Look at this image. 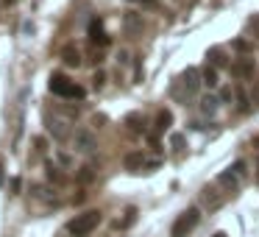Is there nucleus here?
<instances>
[{"mask_svg": "<svg viewBox=\"0 0 259 237\" xmlns=\"http://www.w3.org/2000/svg\"><path fill=\"white\" fill-rule=\"evenodd\" d=\"M92 179H95V168H92V165H84V168H81V173H78V181L90 184Z\"/></svg>", "mask_w": 259, "mask_h": 237, "instance_id": "nucleus-16", "label": "nucleus"}, {"mask_svg": "<svg viewBox=\"0 0 259 237\" xmlns=\"http://www.w3.org/2000/svg\"><path fill=\"white\" fill-rule=\"evenodd\" d=\"M201 79H203V84L212 90V87H217V70H214V67H206V70L201 73Z\"/></svg>", "mask_w": 259, "mask_h": 237, "instance_id": "nucleus-14", "label": "nucleus"}, {"mask_svg": "<svg viewBox=\"0 0 259 237\" xmlns=\"http://www.w3.org/2000/svg\"><path fill=\"white\" fill-rule=\"evenodd\" d=\"M47 87H50V92L59 95V98H84V90H81L78 84H73L67 76H61V73H53Z\"/></svg>", "mask_w": 259, "mask_h": 237, "instance_id": "nucleus-3", "label": "nucleus"}, {"mask_svg": "<svg viewBox=\"0 0 259 237\" xmlns=\"http://www.w3.org/2000/svg\"><path fill=\"white\" fill-rule=\"evenodd\" d=\"M61 62H64L67 67H78V64H81V53L73 45H67L64 50H61Z\"/></svg>", "mask_w": 259, "mask_h": 237, "instance_id": "nucleus-9", "label": "nucleus"}, {"mask_svg": "<svg viewBox=\"0 0 259 237\" xmlns=\"http://www.w3.org/2000/svg\"><path fill=\"white\" fill-rule=\"evenodd\" d=\"M201 84H203L201 73H198L195 67H190L187 73H181V79L173 84V98L187 103V98H192V95L198 92V87H201Z\"/></svg>", "mask_w": 259, "mask_h": 237, "instance_id": "nucleus-1", "label": "nucleus"}, {"mask_svg": "<svg viewBox=\"0 0 259 237\" xmlns=\"http://www.w3.org/2000/svg\"><path fill=\"white\" fill-rule=\"evenodd\" d=\"M231 173H237V176H245V162H243V159H240V162H234Z\"/></svg>", "mask_w": 259, "mask_h": 237, "instance_id": "nucleus-22", "label": "nucleus"}, {"mask_svg": "<svg viewBox=\"0 0 259 237\" xmlns=\"http://www.w3.org/2000/svg\"><path fill=\"white\" fill-rule=\"evenodd\" d=\"M234 47H237V50H243V53H245V50H248V42H245V39H237V42H234Z\"/></svg>", "mask_w": 259, "mask_h": 237, "instance_id": "nucleus-25", "label": "nucleus"}, {"mask_svg": "<svg viewBox=\"0 0 259 237\" xmlns=\"http://www.w3.org/2000/svg\"><path fill=\"white\" fill-rule=\"evenodd\" d=\"M125 123H128L131 131H142V117H139V114H128V117H125Z\"/></svg>", "mask_w": 259, "mask_h": 237, "instance_id": "nucleus-18", "label": "nucleus"}, {"mask_svg": "<svg viewBox=\"0 0 259 237\" xmlns=\"http://www.w3.org/2000/svg\"><path fill=\"white\" fill-rule=\"evenodd\" d=\"M50 131L56 134V140H64V137H67V131H64V123H59V120H53V123H50Z\"/></svg>", "mask_w": 259, "mask_h": 237, "instance_id": "nucleus-19", "label": "nucleus"}, {"mask_svg": "<svg viewBox=\"0 0 259 237\" xmlns=\"http://www.w3.org/2000/svg\"><path fill=\"white\" fill-rule=\"evenodd\" d=\"M92 81H95V87L101 90V87H103V81H106V76H103L101 70H98V73H95V79H92Z\"/></svg>", "mask_w": 259, "mask_h": 237, "instance_id": "nucleus-24", "label": "nucleus"}, {"mask_svg": "<svg viewBox=\"0 0 259 237\" xmlns=\"http://www.w3.org/2000/svg\"><path fill=\"white\" fill-rule=\"evenodd\" d=\"M206 59H212V64H214V67H223V64H226L223 50H220V47H209V53H206Z\"/></svg>", "mask_w": 259, "mask_h": 237, "instance_id": "nucleus-15", "label": "nucleus"}, {"mask_svg": "<svg viewBox=\"0 0 259 237\" xmlns=\"http://www.w3.org/2000/svg\"><path fill=\"white\" fill-rule=\"evenodd\" d=\"M248 28L254 31V39H259V14H254V17L248 20Z\"/></svg>", "mask_w": 259, "mask_h": 237, "instance_id": "nucleus-20", "label": "nucleus"}, {"mask_svg": "<svg viewBox=\"0 0 259 237\" xmlns=\"http://www.w3.org/2000/svg\"><path fill=\"white\" fill-rule=\"evenodd\" d=\"M217 181H220V184H226V187H237V173H229V170H226V173H220V176H217Z\"/></svg>", "mask_w": 259, "mask_h": 237, "instance_id": "nucleus-17", "label": "nucleus"}, {"mask_svg": "<svg viewBox=\"0 0 259 237\" xmlns=\"http://www.w3.org/2000/svg\"><path fill=\"white\" fill-rule=\"evenodd\" d=\"M123 31H125L128 36L142 34V17H139V14H134V12H125V17H123Z\"/></svg>", "mask_w": 259, "mask_h": 237, "instance_id": "nucleus-6", "label": "nucleus"}, {"mask_svg": "<svg viewBox=\"0 0 259 237\" xmlns=\"http://www.w3.org/2000/svg\"><path fill=\"white\" fill-rule=\"evenodd\" d=\"M101 223V212L98 209H87V212L76 215V221L70 223V235L73 237H90Z\"/></svg>", "mask_w": 259, "mask_h": 237, "instance_id": "nucleus-2", "label": "nucleus"}, {"mask_svg": "<svg viewBox=\"0 0 259 237\" xmlns=\"http://www.w3.org/2000/svg\"><path fill=\"white\" fill-rule=\"evenodd\" d=\"M0 170H3V168H0ZM0 184H3V173H0Z\"/></svg>", "mask_w": 259, "mask_h": 237, "instance_id": "nucleus-30", "label": "nucleus"}, {"mask_svg": "<svg viewBox=\"0 0 259 237\" xmlns=\"http://www.w3.org/2000/svg\"><path fill=\"white\" fill-rule=\"evenodd\" d=\"M170 126H173V112H159V117H156V131H168Z\"/></svg>", "mask_w": 259, "mask_h": 237, "instance_id": "nucleus-11", "label": "nucleus"}, {"mask_svg": "<svg viewBox=\"0 0 259 237\" xmlns=\"http://www.w3.org/2000/svg\"><path fill=\"white\" fill-rule=\"evenodd\" d=\"M3 3H9V6H12V3H14V0H3Z\"/></svg>", "mask_w": 259, "mask_h": 237, "instance_id": "nucleus-29", "label": "nucleus"}, {"mask_svg": "<svg viewBox=\"0 0 259 237\" xmlns=\"http://www.w3.org/2000/svg\"><path fill=\"white\" fill-rule=\"evenodd\" d=\"M76 151L78 154H92L95 151V134L87 131V128H78L76 131Z\"/></svg>", "mask_w": 259, "mask_h": 237, "instance_id": "nucleus-5", "label": "nucleus"}, {"mask_svg": "<svg viewBox=\"0 0 259 237\" xmlns=\"http://www.w3.org/2000/svg\"><path fill=\"white\" fill-rule=\"evenodd\" d=\"M170 145H173V148H181V145H184V137H181V134H173V137H170Z\"/></svg>", "mask_w": 259, "mask_h": 237, "instance_id": "nucleus-23", "label": "nucleus"}, {"mask_svg": "<svg viewBox=\"0 0 259 237\" xmlns=\"http://www.w3.org/2000/svg\"><path fill=\"white\" fill-rule=\"evenodd\" d=\"M214 237H226V235H223V232H217V235H214Z\"/></svg>", "mask_w": 259, "mask_h": 237, "instance_id": "nucleus-28", "label": "nucleus"}, {"mask_svg": "<svg viewBox=\"0 0 259 237\" xmlns=\"http://www.w3.org/2000/svg\"><path fill=\"white\" fill-rule=\"evenodd\" d=\"M47 179H50V181H61V173H59V168L47 165Z\"/></svg>", "mask_w": 259, "mask_h": 237, "instance_id": "nucleus-21", "label": "nucleus"}, {"mask_svg": "<svg viewBox=\"0 0 259 237\" xmlns=\"http://www.w3.org/2000/svg\"><path fill=\"white\" fill-rule=\"evenodd\" d=\"M90 39L92 42H98V45H109V36L103 34L101 20H90Z\"/></svg>", "mask_w": 259, "mask_h": 237, "instance_id": "nucleus-8", "label": "nucleus"}, {"mask_svg": "<svg viewBox=\"0 0 259 237\" xmlns=\"http://www.w3.org/2000/svg\"><path fill=\"white\" fill-rule=\"evenodd\" d=\"M123 165H125V170H131V173H139V170L145 168V157H142V151H131V154H125Z\"/></svg>", "mask_w": 259, "mask_h": 237, "instance_id": "nucleus-7", "label": "nucleus"}, {"mask_svg": "<svg viewBox=\"0 0 259 237\" xmlns=\"http://www.w3.org/2000/svg\"><path fill=\"white\" fill-rule=\"evenodd\" d=\"M203 204H206L209 209H217V206L223 204V198H220V195H214V190H209V187H206V190H203Z\"/></svg>", "mask_w": 259, "mask_h": 237, "instance_id": "nucleus-12", "label": "nucleus"}, {"mask_svg": "<svg viewBox=\"0 0 259 237\" xmlns=\"http://www.w3.org/2000/svg\"><path fill=\"white\" fill-rule=\"evenodd\" d=\"M231 73H234V76H240V79H251V76H254V64H251L248 59H243L240 64H234V67H231Z\"/></svg>", "mask_w": 259, "mask_h": 237, "instance_id": "nucleus-10", "label": "nucleus"}, {"mask_svg": "<svg viewBox=\"0 0 259 237\" xmlns=\"http://www.w3.org/2000/svg\"><path fill=\"white\" fill-rule=\"evenodd\" d=\"M117 62H120V64H128V53H125V50H120V56H117Z\"/></svg>", "mask_w": 259, "mask_h": 237, "instance_id": "nucleus-27", "label": "nucleus"}, {"mask_svg": "<svg viewBox=\"0 0 259 237\" xmlns=\"http://www.w3.org/2000/svg\"><path fill=\"white\" fill-rule=\"evenodd\" d=\"M12 190H14V192L23 190V179H12Z\"/></svg>", "mask_w": 259, "mask_h": 237, "instance_id": "nucleus-26", "label": "nucleus"}, {"mask_svg": "<svg viewBox=\"0 0 259 237\" xmlns=\"http://www.w3.org/2000/svg\"><path fill=\"white\" fill-rule=\"evenodd\" d=\"M198 221H201V212L192 206V209H187V212H181L179 218H176V223H173V229H170V237H187L198 226Z\"/></svg>", "mask_w": 259, "mask_h": 237, "instance_id": "nucleus-4", "label": "nucleus"}, {"mask_svg": "<svg viewBox=\"0 0 259 237\" xmlns=\"http://www.w3.org/2000/svg\"><path fill=\"white\" fill-rule=\"evenodd\" d=\"M217 103H220V101H217L214 95H206V98L201 101V112L203 114H214V112H217Z\"/></svg>", "mask_w": 259, "mask_h": 237, "instance_id": "nucleus-13", "label": "nucleus"}]
</instances>
